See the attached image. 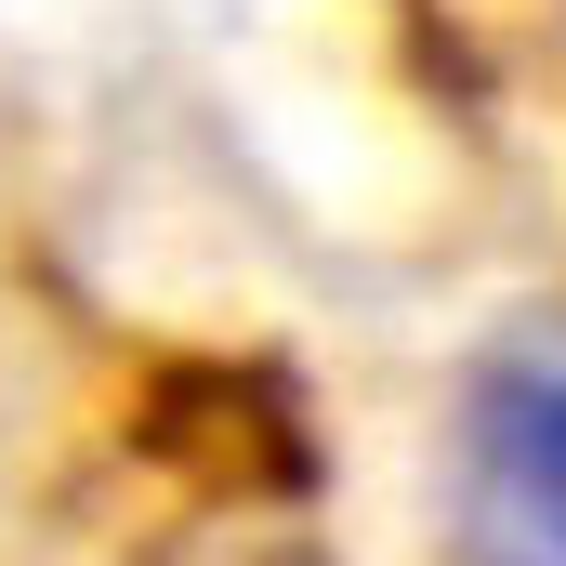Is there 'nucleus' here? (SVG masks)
I'll use <instances>...</instances> for the list:
<instances>
[{
	"label": "nucleus",
	"instance_id": "1",
	"mask_svg": "<svg viewBox=\"0 0 566 566\" xmlns=\"http://www.w3.org/2000/svg\"><path fill=\"white\" fill-rule=\"evenodd\" d=\"M461 566H566V343H514L461 422Z\"/></svg>",
	"mask_w": 566,
	"mask_h": 566
}]
</instances>
